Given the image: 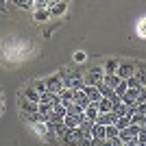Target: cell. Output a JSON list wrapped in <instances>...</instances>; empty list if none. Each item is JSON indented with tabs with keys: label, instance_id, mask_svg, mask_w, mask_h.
Listing matches in <instances>:
<instances>
[{
	"label": "cell",
	"instance_id": "6da1fadb",
	"mask_svg": "<svg viewBox=\"0 0 146 146\" xmlns=\"http://www.w3.org/2000/svg\"><path fill=\"white\" fill-rule=\"evenodd\" d=\"M20 111H22V113H24V118H26L29 122H33V124L42 122V116H39V105L26 100L24 96L20 98Z\"/></svg>",
	"mask_w": 146,
	"mask_h": 146
},
{
	"label": "cell",
	"instance_id": "7a4b0ae2",
	"mask_svg": "<svg viewBox=\"0 0 146 146\" xmlns=\"http://www.w3.org/2000/svg\"><path fill=\"white\" fill-rule=\"evenodd\" d=\"M137 74V63L135 61H120V68H118V76L122 81H129Z\"/></svg>",
	"mask_w": 146,
	"mask_h": 146
},
{
	"label": "cell",
	"instance_id": "3957f363",
	"mask_svg": "<svg viewBox=\"0 0 146 146\" xmlns=\"http://www.w3.org/2000/svg\"><path fill=\"white\" fill-rule=\"evenodd\" d=\"M103 79H105V70L103 68H92V70L85 72V87H96Z\"/></svg>",
	"mask_w": 146,
	"mask_h": 146
},
{
	"label": "cell",
	"instance_id": "277c9868",
	"mask_svg": "<svg viewBox=\"0 0 146 146\" xmlns=\"http://www.w3.org/2000/svg\"><path fill=\"white\" fill-rule=\"evenodd\" d=\"M81 140H85V133H83L81 129H68L66 137H63L61 142H63L66 146H79Z\"/></svg>",
	"mask_w": 146,
	"mask_h": 146
},
{
	"label": "cell",
	"instance_id": "5b68a950",
	"mask_svg": "<svg viewBox=\"0 0 146 146\" xmlns=\"http://www.w3.org/2000/svg\"><path fill=\"white\" fill-rule=\"evenodd\" d=\"M46 124H48V133H52L57 140H63V137H66L68 127L63 122H46Z\"/></svg>",
	"mask_w": 146,
	"mask_h": 146
},
{
	"label": "cell",
	"instance_id": "8992f818",
	"mask_svg": "<svg viewBox=\"0 0 146 146\" xmlns=\"http://www.w3.org/2000/svg\"><path fill=\"white\" fill-rule=\"evenodd\" d=\"M46 87H48L50 94H61V92H63V81L59 79V74L48 76V79H46Z\"/></svg>",
	"mask_w": 146,
	"mask_h": 146
},
{
	"label": "cell",
	"instance_id": "52a82bcc",
	"mask_svg": "<svg viewBox=\"0 0 146 146\" xmlns=\"http://www.w3.org/2000/svg\"><path fill=\"white\" fill-rule=\"evenodd\" d=\"M74 103L79 105L81 109H87L92 105V100L87 98V94H85V90H74Z\"/></svg>",
	"mask_w": 146,
	"mask_h": 146
},
{
	"label": "cell",
	"instance_id": "ba28073f",
	"mask_svg": "<svg viewBox=\"0 0 146 146\" xmlns=\"http://www.w3.org/2000/svg\"><path fill=\"white\" fill-rule=\"evenodd\" d=\"M116 122H118L116 113H98V118H96V124H100V127H111Z\"/></svg>",
	"mask_w": 146,
	"mask_h": 146
},
{
	"label": "cell",
	"instance_id": "9c48e42d",
	"mask_svg": "<svg viewBox=\"0 0 146 146\" xmlns=\"http://www.w3.org/2000/svg\"><path fill=\"white\" fill-rule=\"evenodd\" d=\"M24 98L26 100H31V103H42V94H39V92L35 90V87L33 85H26V90H24Z\"/></svg>",
	"mask_w": 146,
	"mask_h": 146
},
{
	"label": "cell",
	"instance_id": "30bf717a",
	"mask_svg": "<svg viewBox=\"0 0 146 146\" xmlns=\"http://www.w3.org/2000/svg\"><path fill=\"white\" fill-rule=\"evenodd\" d=\"M118 68H120V59H107L105 61V74H118Z\"/></svg>",
	"mask_w": 146,
	"mask_h": 146
},
{
	"label": "cell",
	"instance_id": "8fae6325",
	"mask_svg": "<svg viewBox=\"0 0 146 146\" xmlns=\"http://www.w3.org/2000/svg\"><path fill=\"white\" fill-rule=\"evenodd\" d=\"M103 83H105V85H107V87H111V90L116 92V87H118V85H120V83H122V79H120V76H118V74H105Z\"/></svg>",
	"mask_w": 146,
	"mask_h": 146
},
{
	"label": "cell",
	"instance_id": "7c38bea8",
	"mask_svg": "<svg viewBox=\"0 0 146 146\" xmlns=\"http://www.w3.org/2000/svg\"><path fill=\"white\" fill-rule=\"evenodd\" d=\"M98 113H100V109H98V103H92L90 107L85 109V118H87V120H92V122H96Z\"/></svg>",
	"mask_w": 146,
	"mask_h": 146
},
{
	"label": "cell",
	"instance_id": "4fadbf2b",
	"mask_svg": "<svg viewBox=\"0 0 146 146\" xmlns=\"http://www.w3.org/2000/svg\"><path fill=\"white\" fill-rule=\"evenodd\" d=\"M92 137H94V140H107V129L100 127V124H94V129H92Z\"/></svg>",
	"mask_w": 146,
	"mask_h": 146
},
{
	"label": "cell",
	"instance_id": "5bb4252c",
	"mask_svg": "<svg viewBox=\"0 0 146 146\" xmlns=\"http://www.w3.org/2000/svg\"><path fill=\"white\" fill-rule=\"evenodd\" d=\"M98 109H100V113H113V103H111L109 98H103L98 103Z\"/></svg>",
	"mask_w": 146,
	"mask_h": 146
},
{
	"label": "cell",
	"instance_id": "9a60e30c",
	"mask_svg": "<svg viewBox=\"0 0 146 146\" xmlns=\"http://www.w3.org/2000/svg\"><path fill=\"white\" fill-rule=\"evenodd\" d=\"M85 94H87V98H90L92 103H100V100H103V96H100V92H98L96 87H85Z\"/></svg>",
	"mask_w": 146,
	"mask_h": 146
},
{
	"label": "cell",
	"instance_id": "2e32d148",
	"mask_svg": "<svg viewBox=\"0 0 146 146\" xmlns=\"http://www.w3.org/2000/svg\"><path fill=\"white\" fill-rule=\"evenodd\" d=\"M135 63H137V74H135V76H137L140 83L146 87V63H140V61H135Z\"/></svg>",
	"mask_w": 146,
	"mask_h": 146
},
{
	"label": "cell",
	"instance_id": "e0dca14e",
	"mask_svg": "<svg viewBox=\"0 0 146 146\" xmlns=\"http://www.w3.org/2000/svg\"><path fill=\"white\" fill-rule=\"evenodd\" d=\"M131 124H133V127H144V124H146V116H142V113H133V116H131Z\"/></svg>",
	"mask_w": 146,
	"mask_h": 146
},
{
	"label": "cell",
	"instance_id": "ac0fdd59",
	"mask_svg": "<svg viewBox=\"0 0 146 146\" xmlns=\"http://www.w3.org/2000/svg\"><path fill=\"white\" fill-rule=\"evenodd\" d=\"M105 129H107V140H116V137H120V129H118L116 124L105 127Z\"/></svg>",
	"mask_w": 146,
	"mask_h": 146
},
{
	"label": "cell",
	"instance_id": "d6986e66",
	"mask_svg": "<svg viewBox=\"0 0 146 146\" xmlns=\"http://www.w3.org/2000/svg\"><path fill=\"white\" fill-rule=\"evenodd\" d=\"M31 85L35 87V90L39 92V94H42V96H44V94H46V92H48V87H46V79H44V81H33V83H31Z\"/></svg>",
	"mask_w": 146,
	"mask_h": 146
},
{
	"label": "cell",
	"instance_id": "ffe728a7",
	"mask_svg": "<svg viewBox=\"0 0 146 146\" xmlns=\"http://www.w3.org/2000/svg\"><path fill=\"white\" fill-rule=\"evenodd\" d=\"M127 83H129V90H135V92H140L142 87H144V85L140 83V79H137V76H133V79H129Z\"/></svg>",
	"mask_w": 146,
	"mask_h": 146
},
{
	"label": "cell",
	"instance_id": "44dd1931",
	"mask_svg": "<svg viewBox=\"0 0 146 146\" xmlns=\"http://www.w3.org/2000/svg\"><path fill=\"white\" fill-rule=\"evenodd\" d=\"M66 11V2H55V5H52V15H61V13Z\"/></svg>",
	"mask_w": 146,
	"mask_h": 146
},
{
	"label": "cell",
	"instance_id": "7402d4cb",
	"mask_svg": "<svg viewBox=\"0 0 146 146\" xmlns=\"http://www.w3.org/2000/svg\"><path fill=\"white\" fill-rule=\"evenodd\" d=\"M116 127L120 129V131H124V129H129V127H131V118H118Z\"/></svg>",
	"mask_w": 146,
	"mask_h": 146
},
{
	"label": "cell",
	"instance_id": "603a6c76",
	"mask_svg": "<svg viewBox=\"0 0 146 146\" xmlns=\"http://www.w3.org/2000/svg\"><path fill=\"white\" fill-rule=\"evenodd\" d=\"M127 92H129V83H127V81H122V83H120V85H118L116 87V96H124V94H127Z\"/></svg>",
	"mask_w": 146,
	"mask_h": 146
},
{
	"label": "cell",
	"instance_id": "cb8c5ba5",
	"mask_svg": "<svg viewBox=\"0 0 146 146\" xmlns=\"http://www.w3.org/2000/svg\"><path fill=\"white\" fill-rule=\"evenodd\" d=\"M146 103V87L140 90V96H137V105H144Z\"/></svg>",
	"mask_w": 146,
	"mask_h": 146
},
{
	"label": "cell",
	"instance_id": "d4e9b609",
	"mask_svg": "<svg viewBox=\"0 0 146 146\" xmlns=\"http://www.w3.org/2000/svg\"><path fill=\"white\" fill-rule=\"evenodd\" d=\"M15 5H18V7H22V9H29V7H33L35 2H31V0H18Z\"/></svg>",
	"mask_w": 146,
	"mask_h": 146
},
{
	"label": "cell",
	"instance_id": "484cf974",
	"mask_svg": "<svg viewBox=\"0 0 146 146\" xmlns=\"http://www.w3.org/2000/svg\"><path fill=\"white\" fill-rule=\"evenodd\" d=\"M48 15H50V11H37V13H35V18L39 20V22H42V20H46Z\"/></svg>",
	"mask_w": 146,
	"mask_h": 146
},
{
	"label": "cell",
	"instance_id": "4316f807",
	"mask_svg": "<svg viewBox=\"0 0 146 146\" xmlns=\"http://www.w3.org/2000/svg\"><path fill=\"white\" fill-rule=\"evenodd\" d=\"M79 146H92V135H85V140H81Z\"/></svg>",
	"mask_w": 146,
	"mask_h": 146
},
{
	"label": "cell",
	"instance_id": "83f0119b",
	"mask_svg": "<svg viewBox=\"0 0 146 146\" xmlns=\"http://www.w3.org/2000/svg\"><path fill=\"white\" fill-rule=\"evenodd\" d=\"M74 59H76V61H83V59H85V55H83V52H76V55H74Z\"/></svg>",
	"mask_w": 146,
	"mask_h": 146
},
{
	"label": "cell",
	"instance_id": "f1b7e54d",
	"mask_svg": "<svg viewBox=\"0 0 146 146\" xmlns=\"http://www.w3.org/2000/svg\"><path fill=\"white\" fill-rule=\"evenodd\" d=\"M140 146H146V142H142V144H140Z\"/></svg>",
	"mask_w": 146,
	"mask_h": 146
},
{
	"label": "cell",
	"instance_id": "f546056e",
	"mask_svg": "<svg viewBox=\"0 0 146 146\" xmlns=\"http://www.w3.org/2000/svg\"><path fill=\"white\" fill-rule=\"evenodd\" d=\"M142 129H144V131H146V124H144V127H142Z\"/></svg>",
	"mask_w": 146,
	"mask_h": 146
},
{
	"label": "cell",
	"instance_id": "4dcf8cb0",
	"mask_svg": "<svg viewBox=\"0 0 146 146\" xmlns=\"http://www.w3.org/2000/svg\"><path fill=\"white\" fill-rule=\"evenodd\" d=\"M122 146H129V144H122Z\"/></svg>",
	"mask_w": 146,
	"mask_h": 146
}]
</instances>
